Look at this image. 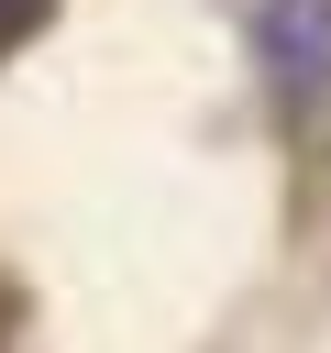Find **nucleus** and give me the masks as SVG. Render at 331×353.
Returning <instances> with one entry per match:
<instances>
[{
	"instance_id": "1",
	"label": "nucleus",
	"mask_w": 331,
	"mask_h": 353,
	"mask_svg": "<svg viewBox=\"0 0 331 353\" xmlns=\"http://www.w3.org/2000/svg\"><path fill=\"white\" fill-rule=\"evenodd\" d=\"M265 55H276V88L309 99L320 88V55H331V0H276L265 11Z\"/></svg>"
},
{
	"instance_id": "2",
	"label": "nucleus",
	"mask_w": 331,
	"mask_h": 353,
	"mask_svg": "<svg viewBox=\"0 0 331 353\" xmlns=\"http://www.w3.org/2000/svg\"><path fill=\"white\" fill-rule=\"evenodd\" d=\"M33 11H44V0H0V33H22V22H33Z\"/></svg>"
}]
</instances>
